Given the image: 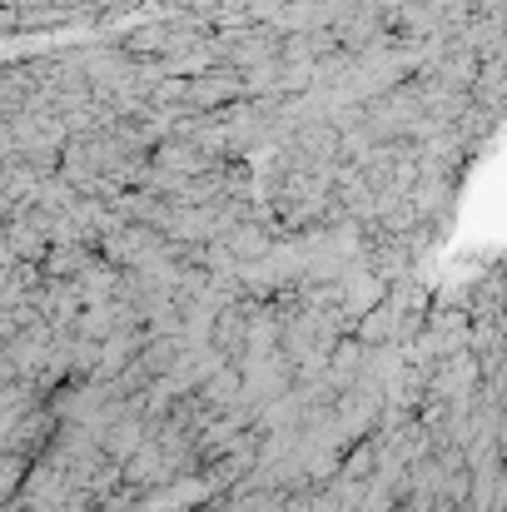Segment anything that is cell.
<instances>
[{"label":"cell","mask_w":507,"mask_h":512,"mask_svg":"<svg viewBox=\"0 0 507 512\" xmlns=\"http://www.w3.org/2000/svg\"><path fill=\"white\" fill-rule=\"evenodd\" d=\"M239 90H244V80H234V75H209V80H189L179 100H184L189 110H214V105L234 100Z\"/></svg>","instance_id":"obj_1"}]
</instances>
